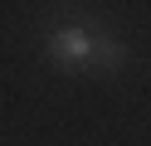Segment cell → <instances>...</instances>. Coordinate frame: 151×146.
Here are the masks:
<instances>
[{
  "mask_svg": "<svg viewBox=\"0 0 151 146\" xmlns=\"http://www.w3.org/2000/svg\"><path fill=\"white\" fill-rule=\"evenodd\" d=\"M117 63H127V49H117L112 39H98V49H93V63H88V68H117Z\"/></svg>",
  "mask_w": 151,
  "mask_h": 146,
  "instance_id": "obj_2",
  "label": "cell"
},
{
  "mask_svg": "<svg viewBox=\"0 0 151 146\" xmlns=\"http://www.w3.org/2000/svg\"><path fill=\"white\" fill-rule=\"evenodd\" d=\"M93 49H98V34H88V29H54L49 34V58H59V63H93Z\"/></svg>",
  "mask_w": 151,
  "mask_h": 146,
  "instance_id": "obj_1",
  "label": "cell"
}]
</instances>
